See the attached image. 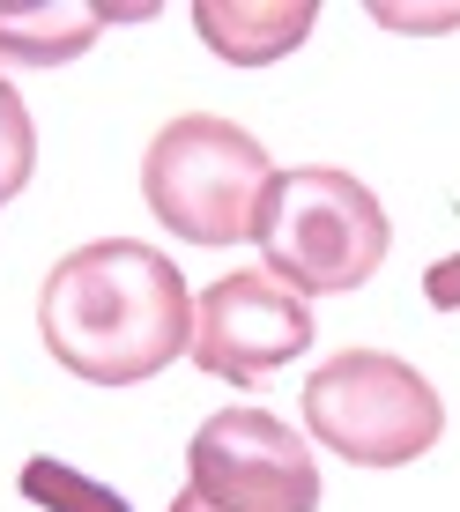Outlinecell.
Segmentation results:
<instances>
[{"label":"cell","instance_id":"cell-7","mask_svg":"<svg viewBox=\"0 0 460 512\" xmlns=\"http://www.w3.org/2000/svg\"><path fill=\"white\" fill-rule=\"evenodd\" d=\"M320 8L312 0H193V30L208 38V52L230 67H268L290 60L312 38Z\"/></svg>","mask_w":460,"mask_h":512},{"label":"cell","instance_id":"cell-3","mask_svg":"<svg viewBox=\"0 0 460 512\" xmlns=\"http://www.w3.org/2000/svg\"><path fill=\"white\" fill-rule=\"evenodd\" d=\"M275 164L245 127H230L216 112H186L141 156V201L186 245H238L253 238L260 193H268Z\"/></svg>","mask_w":460,"mask_h":512},{"label":"cell","instance_id":"cell-9","mask_svg":"<svg viewBox=\"0 0 460 512\" xmlns=\"http://www.w3.org/2000/svg\"><path fill=\"white\" fill-rule=\"evenodd\" d=\"M15 490H23L30 505H45V512H134L112 483H97V475H82V468H67V461H52V453L23 461Z\"/></svg>","mask_w":460,"mask_h":512},{"label":"cell","instance_id":"cell-2","mask_svg":"<svg viewBox=\"0 0 460 512\" xmlns=\"http://www.w3.org/2000/svg\"><path fill=\"white\" fill-rule=\"evenodd\" d=\"M253 238L268 253V275L290 282L297 297H334V290H357V282L379 275L386 245V208L364 179L334 164H297L275 171L268 193H260V216Z\"/></svg>","mask_w":460,"mask_h":512},{"label":"cell","instance_id":"cell-4","mask_svg":"<svg viewBox=\"0 0 460 512\" xmlns=\"http://www.w3.org/2000/svg\"><path fill=\"white\" fill-rule=\"evenodd\" d=\"M305 431L349 468H409L446 438V401L394 349H342L305 379Z\"/></svg>","mask_w":460,"mask_h":512},{"label":"cell","instance_id":"cell-12","mask_svg":"<svg viewBox=\"0 0 460 512\" xmlns=\"http://www.w3.org/2000/svg\"><path fill=\"white\" fill-rule=\"evenodd\" d=\"M171 512H216L208 498H193V490H179V498H171Z\"/></svg>","mask_w":460,"mask_h":512},{"label":"cell","instance_id":"cell-5","mask_svg":"<svg viewBox=\"0 0 460 512\" xmlns=\"http://www.w3.org/2000/svg\"><path fill=\"white\" fill-rule=\"evenodd\" d=\"M186 490L216 512H320V461L268 409H223L186 446Z\"/></svg>","mask_w":460,"mask_h":512},{"label":"cell","instance_id":"cell-11","mask_svg":"<svg viewBox=\"0 0 460 512\" xmlns=\"http://www.w3.org/2000/svg\"><path fill=\"white\" fill-rule=\"evenodd\" d=\"M423 297H431L438 312H460V253L431 260V275H423Z\"/></svg>","mask_w":460,"mask_h":512},{"label":"cell","instance_id":"cell-10","mask_svg":"<svg viewBox=\"0 0 460 512\" xmlns=\"http://www.w3.org/2000/svg\"><path fill=\"white\" fill-rule=\"evenodd\" d=\"M30 171H38V127H30L15 82L0 75V201H15L30 186Z\"/></svg>","mask_w":460,"mask_h":512},{"label":"cell","instance_id":"cell-6","mask_svg":"<svg viewBox=\"0 0 460 512\" xmlns=\"http://www.w3.org/2000/svg\"><path fill=\"white\" fill-rule=\"evenodd\" d=\"M312 334H320L312 327V305L290 282H275L268 268H230L193 297V349L186 357L201 364L208 379L253 386V379H268L275 364L305 357Z\"/></svg>","mask_w":460,"mask_h":512},{"label":"cell","instance_id":"cell-8","mask_svg":"<svg viewBox=\"0 0 460 512\" xmlns=\"http://www.w3.org/2000/svg\"><path fill=\"white\" fill-rule=\"evenodd\" d=\"M149 8H97V0H30V8H0V60L8 67H67L82 60L112 23Z\"/></svg>","mask_w":460,"mask_h":512},{"label":"cell","instance_id":"cell-1","mask_svg":"<svg viewBox=\"0 0 460 512\" xmlns=\"http://www.w3.org/2000/svg\"><path fill=\"white\" fill-rule=\"evenodd\" d=\"M45 349L90 386H141L193 349V297L171 253L141 238H97L52 260L38 290Z\"/></svg>","mask_w":460,"mask_h":512}]
</instances>
